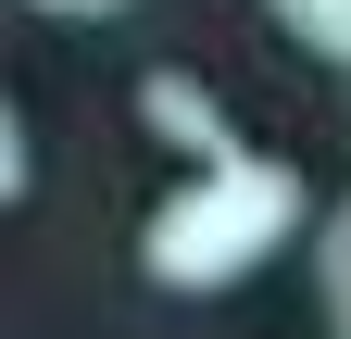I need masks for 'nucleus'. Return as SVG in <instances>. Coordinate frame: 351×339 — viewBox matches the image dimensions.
Segmentation results:
<instances>
[{"label":"nucleus","instance_id":"1","mask_svg":"<svg viewBox=\"0 0 351 339\" xmlns=\"http://www.w3.org/2000/svg\"><path fill=\"white\" fill-rule=\"evenodd\" d=\"M301 214H314L301 163H276V151H226V163H201L189 189L151 201L138 264H151V289H176V302H213V289H239L251 264H276V251L301 239Z\"/></svg>","mask_w":351,"mask_h":339},{"label":"nucleus","instance_id":"2","mask_svg":"<svg viewBox=\"0 0 351 339\" xmlns=\"http://www.w3.org/2000/svg\"><path fill=\"white\" fill-rule=\"evenodd\" d=\"M138 113H151V139H189L201 163L251 151V139H226V113H213V89H189V75H151V89H138Z\"/></svg>","mask_w":351,"mask_h":339},{"label":"nucleus","instance_id":"3","mask_svg":"<svg viewBox=\"0 0 351 339\" xmlns=\"http://www.w3.org/2000/svg\"><path fill=\"white\" fill-rule=\"evenodd\" d=\"M314 289H326V339H351V201H326L314 226Z\"/></svg>","mask_w":351,"mask_h":339},{"label":"nucleus","instance_id":"4","mask_svg":"<svg viewBox=\"0 0 351 339\" xmlns=\"http://www.w3.org/2000/svg\"><path fill=\"white\" fill-rule=\"evenodd\" d=\"M263 13H276L314 63H351V0H263Z\"/></svg>","mask_w":351,"mask_h":339},{"label":"nucleus","instance_id":"5","mask_svg":"<svg viewBox=\"0 0 351 339\" xmlns=\"http://www.w3.org/2000/svg\"><path fill=\"white\" fill-rule=\"evenodd\" d=\"M25 13H63V25H101V13H125V0H25Z\"/></svg>","mask_w":351,"mask_h":339}]
</instances>
